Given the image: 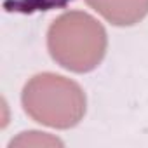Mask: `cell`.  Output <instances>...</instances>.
Segmentation results:
<instances>
[{
	"instance_id": "cell-3",
	"label": "cell",
	"mask_w": 148,
	"mask_h": 148,
	"mask_svg": "<svg viewBox=\"0 0 148 148\" xmlns=\"http://www.w3.org/2000/svg\"><path fill=\"white\" fill-rule=\"evenodd\" d=\"M115 26H132L148 14V0H86Z\"/></svg>"
},
{
	"instance_id": "cell-2",
	"label": "cell",
	"mask_w": 148,
	"mask_h": 148,
	"mask_svg": "<svg viewBox=\"0 0 148 148\" xmlns=\"http://www.w3.org/2000/svg\"><path fill=\"white\" fill-rule=\"evenodd\" d=\"M25 112L37 122L68 129L86 113V94L79 84L56 73H38L23 89Z\"/></svg>"
},
{
	"instance_id": "cell-1",
	"label": "cell",
	"mask_w": 148,
	"mask_h": 148,
	"mask_svg": "<svg viewBox=\"0 0 148 148\" xmlns=\"http://www.w3.org/2000/svg\"><path fill=\"white\" fill-rule=\"evenodd\" d=\"M106 45L105 28L80 11L61 14L47 32V49L52 59L75 73L94 70L105 58Z\"/></svg>"
}]
</instances>
